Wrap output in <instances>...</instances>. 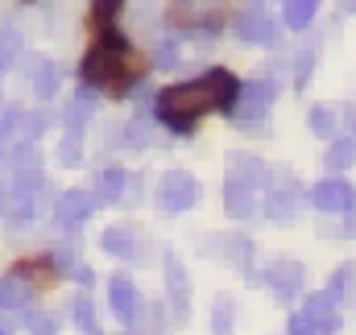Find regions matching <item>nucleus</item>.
<instances>
[{"mask_svg": "<svg viewBox=\"0 0 356 335\" xmlns=\"http://www.w3.org/2000/svg\"><path fill=\"white\" fill-rule=\"evenodd\" d=\"M137 75H145V58L137 50H129L116 29H99V42L91 46L79 63V79L95 91H108V95H129V87Z\"/></svg>", "mask_w": 356, "mask_h": 335, "instance_id": "nucleus-1", "label": "nucleus"}, {"mask_svg": "<svg viewBox=\"0 0 356 335\" xmlns=\"http://www.w3.org/2000/svg\"><path fill=\"white\" fill-rule=\"evenodd\" d=\"M211 108H216V95H211V87L203 83V79H199V83L166 87V91L158 95V104H154L158 120H162L170 133H191L195 120H203Z\"/></svg>", "mask_w": 356, "mask_h": 335, "instance_id": "nucleus-2", "label": "nucleus"}, {"mask_svg": "<svg viewBox=\"0 0 356 335\" xmlns=\"http://www.w3.org/2000/svg\"><path fill=\"white\" fill-rule=\"evenodd\" d=\"M273 95H277V91H273V83H266V79L241 83L232 108H228V116H232L236 124H261L269 116V108H273Z\"/></svg>", "mask_w": 356, "mask_h": 335, "instance_id": "nucleus-3", "label": "nucleus"}, {"mask_svg": "<svg viewBox=\"0 0 356 335\" xmlns=\"http://www.w3.org/2000/svg\"><path fill=\"white\" fill-rule=\"evenodd\" d=\"M269 199H266V215L269 220H294L298 215V199H302V186L294 178V170H277L269 174Z\"/></svg>", "mask_w": 356, "mask_h": 335, "instance_id": "nucleus-4", "label": "nucleus"}, {"mask_svg": "<svg viewBox=\"0 0 356 335\" xmlns=\"http://www.w3.org/2000/svg\"><path fill=\"white\" fill-rule=\"evenodd\" d=\"M195 199H199V182L191 174H182V170L162 174V182H158V207L166 215H178V211L195 207Z\"/></svg>", "mask_w": 356, "mask_h": 335, "instance_id": "nucleus-5", "label": "nucleus"}, {"mask_svg": "<svg viewBox=\"0 0 356 335\" xmlns=\"http://www.w3.org/2000/svg\"><path fill=\"white\" fill-rule=\"evenodd\" d=\"M311 207L344 215L348 207H356V186L348 182V178H323V182L311 186Z\"/></svg>", "mask_w": 356, "mask_h": 335, "instance_id": "nucleus-6", "label": "nucleus"}, {"mask_svg": "<svg viewBox=\"0 0 356 335\" xmlns=\"http://www.w3.org/2000/svg\"><path fill=\"white\" fill-rule=\"evenodd\" d=\"M220 13H224V0H175L178 25H199V29H211L216 33Z\"/></svg>", "mask_w": 356, "mask_h": 335, "instance_id": "nucleus-7", "label": "nucleus"}, {"mask_svg": "<svg viewBox=\"0 0 356 335\" xmlns=\"http://www.w3.org/2000/svg\"><path fill=\"white\" fill-rule=\"evenodd\" d=\"M224 207L232 220H249L257 211V182L241 178V174H228V186H224Z\"/></svg>", "mask_w": 356, "mask_h": 335, "instance_id": "nucleus-8", "label": "nucleus"}, {"mask_svg": "<svg viewBox=\"0 0 356 335\" xmlns=\"http://www.w3.org/2000/svg\"><path fill=\"white\" fill-rule=\"evenodd\" d=\"M273 33H277V25H273V17H269L266 8H245L236 17V38L245 46H269Z\"/></svg>", "mask_w": 356, "mask_h": 335, "instance_id": "nucleus-9", "label": "nucleus"}, {"mask_svg": "<svg viewBox=\"0 0 356 335\" xmlns=\"http://www.w3.org/2000/svg\"><path fill=\"white\" fill-rule=\"evenodd\" d=\"M302 319H307L311 335H336L340 332V315H336V302L327 294H311L307 307H302Z\"/></svg>", "mask_w": 356, "mask_h": 335, "instance_id": "nucleus-10", "label": "nucleus"}, {"mask_svg": "<svg viewBox=\"0 0 356 335\" xmlns=\"http://www.w3.org/2000/svg\"><path fill=\"white\" fill-rule=\"evenodd\" d=\"M269 290L277 302H294L298 290H302V265L298 261H277L269 265Z\"/></svg>", "mask_w": 356, "mask_h": 335, "instance_id": "nucleus-11", "label": "nucleus"}, {"mask_svg": "<svg viewBox=\"0 0 356 335\" xmlns=\"http://www.w3.org/2000/svg\"><path fill=\"white\" fill-rule=\"evenodd\" d=\"M166 290H170V307H175L178 323H186V315H191V281H186L175 252L166 256Z\"/></svg>", "mask_w": 356, "mask_h": 335, "instance_id": "nucleus-12", "label": "nucleus"}, {"mask_svg": "<svg viewBox=\"0 0 356 335\" xmlns=\"http://www.w3.org/2000/svg\"><path fill=\"white\" fill-rule=\"evenodd\" d=\"M91 211H95L91 190H79V186H75V190H67V195L58 199V211H54V215H58V224H63V228H79Z\"/></svg>", "mask_w": 356, "mask_h": 335, "instance_id": "nucleus-13", "label": "nucleus"}, {"mask_svg": "<svg viewBox=\"0 0 356 335\" xmlns=\"http://www.w3.org/2000/svg\"><path fill=\"white\" fill-rule=\"evenodd\" d=\"M108 302H112V315L120 319V323H133V315H137V290H133V281L120 273V277H112V286H108Z\"/></svg>", "mask_w": 356, "mask_h": 335, "instance_id": "nucleus-14", "label": "nucleus"}, {"mask_svg": "<svg viewBox=\"0 0 356 335\" xmlns=\"http://www.w3.org/2000/svg\"><path fill=\"white\" fill-rule=\"evenodd\" d=\"M203 83L211 87V95H216V108H220V112H228V108H232V99H236V91H241V79H236L232 71H224V67L207 71V75H203Z\"/></svg>", "mask_w": 356, "mask_h": 335, "instance_id": "nucleus-15", "label": "nucleus"}, {"mask_svg": "<svg viewBox=\"0 0 356 335\" xmlns=\"http://www.w3.org/2000/svg\"><path fill=\"white\" fill-rule=\"evenodd\" d=\"M124 182H129V174H124L120 166L104 170V174L95 178V195H91V199H95V207H99V203H116V199H120V190H124Z\"/></svg>", "mask_w": 356, "mask_h": 335, "instance_id": "nucleus-16", "label": "nucleus"}, {"mask_svg": "<svg viewBox=\"0 0 356 335\" xmlns=\"http://www.w3.org/2000/svg\"><path fill=\"white\" fill-rule=\"evenodd\" d=\"M104 249L112 252V256L133 261V256H137V232H133L129 224H116V228H108V232H104Z\"/></svg>", "mask_w": 356, "mask_h": 335, "instance_id": "nucleus-17", "label": "nucleus"}, {"mask_svg": "<svg viewBox=\"0 0 356 335\" xmlns=\"http://www.w3.org/2000/svg\"><path fill=\"white\" fill-rule=\"evenodd\" d=\"M319 4H323V0H286L282 17H286V25H290V29H307V25L315 21Z\"/></svg>", "mask_w": 356, "mask_h": 335, "instance_id": "nucleus-18", "label": "nucleus"}, {"mask_svg": "<svg viewBox=\"0 0 356 335\" xmlns=\"http://www.w3.org/2000/svg\"><path fill=\"white\" fill-rule=\"evenodd\" d=\"M228 174H241V178H249V182H266L269 178V170L257 162V158H245V154H232V162H228Z\"/></svg>", "mask_w": 356, "mask_h": 335, "instance_id": "nucleus-19", "label": "nucleus"}, {"mask_svg": "<svg viewBox=\"0 0 356 335\" xmlns=\"http://www.w3.org/2000/svg\"><path fill=\"white\" fill-rule=\"evenodd\" d=\"M353 286H356V265H344V269L332 273V281H327V298H332V302H344V298L353 294Z\"/></svg>", "mask_w": 356, "mask_h": 335, "instance_id": "nucleus-20", "label": "nucleus"}, {"mask_svg": "<svg viewBox=\"0 0 356 335\" xmlns=\"http://www.w3.org/2000/svg\"><path fill=\"white\" fill-rule=\"evenodd\" d=\"M307 129H311L315 137H332V133H336V112H332L327 104L311 108V116H307Z\"/></svg>", "mask_w": 356, "mask_h": 335, "instance_id": "nucleus-21", "label": "nucleus"}, {"mask_svg": "<svg viewBox=\"0 0 356 335\" xmlns=\"http://www.w3.org/2000/svg\"><path fill=\"white\" fill-rule=\"evenodd\" d=\"M29 294H33V286H21L17 277L0 281V311H8V307H21V302H29Z\"/></svg>", "mask_w": 356, "mask_h": 335, "instance_id": "nucleus-22", "label": "nucleus"}, {"mask_svg": "<svg viewBox=\"0 0 356 335\" xmlns=\"http://www.w3.org/2000/svg\"><path fill=\"white\" fill-rule=\"evenodd\" d=\"M323 162L332 170H348L356 162V141H348V137H344V141H332V149H327Z\"/></svg>", "mask_w": 356, "mask_h": 335, "instance_id": "nucleus-23", "label": "nucleus"}, {"mask_svg": "<svg viewBox=\"0 0 356 335\" xmlns=\"http://www.w3.org/2000/svg\"><path fill=\"white\" fill-rule=\"evenodd\" d=\"M120 4H124V0H91V25H95V29H108V25L116 21Z\"/></svg>", "mask_w": 356, "mask_h": 335, "instance_id": "nucleus-24", "label": "nucleus"}, {"mask_svg": "<svg viewBox=\"0 0 356 335\" xmlns=\"http://www.w3.org/2000/svg\"><path fill=\"white\" fill-rule=\"evenodd\" d=\"M33 91H38V95H46V99L58 91V67H54V63H46V67H38V71H33Z\"/></svg>", "mask_w": 356, "mask_h": 335, "instance_id": "nucleus-25", "label": "nucleus"}, {"mask_svg": "<svg viewBox=\"0 0 356 335\" xmlns=\"http://www.w3.org/2000/svg\"><path fill=\"white\" fill-rule=\"evenodd\" d=\"M75 323L83 327V335H99V323H95V307H91L88 294L75 298Z\"/></svg>", "mask_w": 356, "mask_h": 335, "instance_id": "nucleus-26", "label": "nucleus"}, {"mask_svg": "<svg viewBox=\"0 0 356 335\" xmlns=\"http://www.w3.org/2000/svg\"><path fill=\"white\" fill-rule=\"evenodd\" d=\"M211 332H216V335H232V302H228V298H220V302H216Z\"/></svg>", "mask_w": 356, "mask_h": 335, "instance_id": "nucleus-27", "label": "nucleus"}, {"mask_svg": "<svg viewBox=\"0 0 356 335\" xmlns=\"http://www.w3.org/2000/svg\"><path fill=\"white\" fill-rule=\"evenodd\" d=\"M17 50H21V33H13V29H0V71L17 58Z\"/></svg>", "mask_w": 356, "mask_h": 335, "instance_id": "nucleus-28", "label": "nucleus"}, {"mask_svg": "<svg viewBox=\"0 0 356 335\" xmlns=\"http://www.w3.org/2000/svg\"><path fill=\"white\" fill-rule=\"evenodd\" d=\"M29 332L33 335H54L58 323H54V315H33V319H29Z\"/></svg>", "mask_w": 356, "mask_h": 335, "instance_id": "nucleus-29", "label": "nucleus"}, {"mask_svg": "<svg viewBox=\"0 0 356 335\" xmlns=\"http://www.w3.org/2000/svg\"><path fill=\"white\" fill-rule=\"evenodd\" d=\"M311 67H315V54H311V50H302V54H298V71H294V83H298V87L307 83Z\"/></svg>", "mask_w": 356, "mask_h": 335, "instance_id": "nucleus-30", "label": "nucleus"}, {"mask_svg": "<svg viewBox=\"0 0 356 335\" xmlns=\"http://www.w3.org/2000/svg\"><path fill=\"white\" fill-rule=\"evenodd\" d=\"M175 63H178V50H175V42H166V46L158 50V67H162V71H170Z\"/></svg>", "mask_w": 356, "mask_h": 335, "instance_id": "nucleus-31", "label": "nucleus"}, {"mask_svg": "<svg viewBox=\"0 0 356 335\" xmlns=\"http://www.w3.org/2000/svg\"><path fill=\"white\" fill-rule=\"evenodd\" d=\"M290 335H311V327H307V319H302V315H294V319H290Z\"/></svg>", "mask_w": 356, "mask_h": 335, "instance_id": "nucleus-32", "label": "nucleus"}, {"mask_svg": "<svg viewBox=\"0 0 356 335\" xmlns=\"http://www.w3.org/2000/svg\"><path fill=\"white\" fill-rule=\"evenodd\" d=\"M0 207H4V186H0Z\"/></svg>", "mask_w": 356, "mask_h": 335, "instance_id": "nucleus-33", "label": "nucleus"}, {"mask_svg": "<svg viewBox=\"0 0 356 335\" xmlns=\"http://www.w3.org/2000/svg\"><path fill=\"white\" fill-rule=\"evenodd\" d=\"M344 8H356V0H348V4H344Z\"/></svg>", "mask_w": 356, "mask_h": 335, "instance_id": "nucleus-34", "label": "nucleus"}, {"mask_svg": "<svg viewBox=\"0 0 356 335\" xmlns=\"http://www.w3.org/2000/svg\"><path fill=\"white\" fill-rule=\"evenodd\" d=\"M348 116H353V120H356V108H348Z\"/></svg>", "mask_w": 356, "mask_h": 335, "instance_id": "nucleus-35", "label": "nucleus"}, {"mask_svg": "<svg viewBox=\"0 0 356 335\" xmlns=\"http://www.w3.org/2000/svg\"><path fill=\"white\" fill-rule=\"evenodd\" d=\"M0 335H4V332H0Z\"/></svg>", "mask_w": 356, "mask_h": 335, "instance_id": "nucleus-36", "label": "nucleus"}]
</instances>
